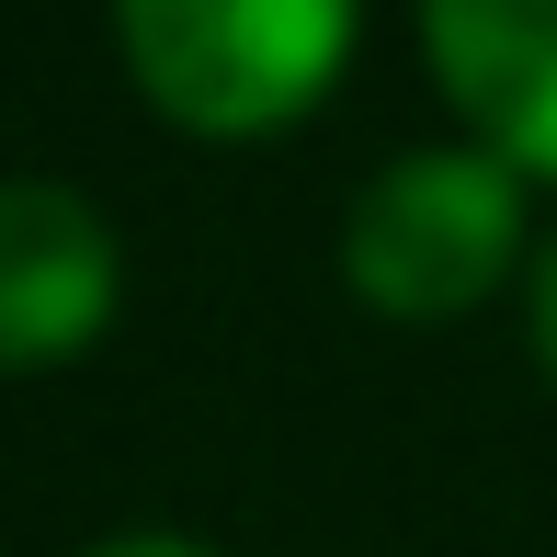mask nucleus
Listing matches in <instances>:
<instances>
[{
    "instance_id": "obj_4",
    "label": "nucleus",
    "mask_w": 557,
    "mask_h": 557,
    "mask_svg": "<svg viewBox=\"0 0 557 557\" xmlns=\"http://www.w3.org/2000/svg\"><path fill=\"white\" fill-rule=\"evenodd\" d=\"M421 69L478 148L557 183V0H421Z\"/></svg>"
},
{
    "instance_id": "obj_3",
    "label": "nucleus",
    "mask_w": 557,
    "mask_h": 557,
    "mask_svg": "<svg viewBox=\"0 0 557 557\" xmlns=\"http://www.w3.org/2000/svg\"><path fill=\"white\" fill-rule=\"evenodd\" d=\"M125 296V250L91 194H69L58 171H23L0 194V364L12 375H58L69 352H91L114 331Z\"/></svg>"
},
{
    "instance_id": "obj_6",
    "label": "nucleus",
    "mask_w": 557,
    "mask_h": 557,
    "mask_svg": "<svg viewBox=\"0 0 557 557\" xmlns=\"http://www.w3.org/2000/svg\"><path fill=\"white\" fill-rule=\"evenodd\" d=\"M81 557H227L206 535H171V523H137V535H103V546H81Z\"/></svg>"
},
{
    "instance_id": "obj_5",
    "label": "nucleus",
    "mask_w": 557,
    "mask_h": 557,
    "mask_svg": "<svg viewBox=\"0 0 557 557\" xmlns=\"http://www.w3.org/2000/svg\"><path fill=\"white\" fill-rule=\"evenodd\" d=\"M523 342H535V375L557 398V227L535 239V273H523Z\"/></svg>"
},
{
    "instance_id": "obj_2",
    "label": "nucleus",
    "mask_w": 557,
    "mask_h": 557,
    "mask_svg": "<svg viewBox=\"0 0 557 557\" xmlns=\"http://www.w3.org/2000/svg\"><path fill=\"white\" fill-rule=\"evenodd\" d=\"M523 171L478 137L398 148L342 216V285L398 331H444V319L490 308L500 285L535 273V206Z\"/></svg>"
},
{
    "instance_id": "obj_1",
    "label": "nucleus",
    "mask_w": 557,
    "mask_h": 557,
    "mask_svg": "<svg viewBox=\"0 0 557 557\" xmlns=\"http://www.w3.org/2000/svg\"><path fill=\"white\" fill-rule=\"evenodd\" d=\"M352 35H364V0H114L137 103L216 148L308 125L352 69Z\"/></svg>"
}]
</instances>
